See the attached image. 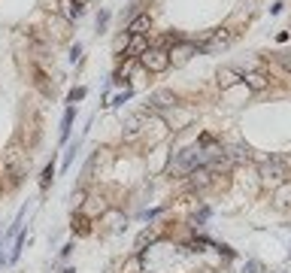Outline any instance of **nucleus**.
Segmentation results:
<instances>
[{"label":"nucleus","mask_w":291,"mask_h":273,"mask_svg":"<svg viewBox=\"0 0 291 273\" xmlns=\"http://www.w3.org/2000/svg\"><path fill=\"white\" fill-rule=\"evenodd\" d=\"M149 49V40H146V33L140 36H127V46H124V58H140V55Z\"/></svg>","instance_id":"6e6552de"},{"label":"nucleus","mask_w":291,"mask_h":273,"mask_svg":"<svg viewBox=\"0 0 291 273\" xmlns=\"http://www.w3.org/2000/svg\"><path fill=\"white\" fill-rule=\"evenodd\" d=\"M152 30V15L149 12H137L131 22H127V36H140V33H149Z\"/></svg>","instance_id":"0eeeda50"},{"label":"nucleus","mask_w":291,"mask_h":273,"mask_svg":"<svg viewBox=\"0 0 291 273\" xmlns=\"http://www.w3.org/2000/svg\"><path fill=\"white\" fill-rule=\"evenodd\" d=\"M64 273H76V270H64Z\"/></svg>","instance_id":"b1692460"},{"label":"nucleus","mask_w":291,"mask_h":273,"mask_svg":"<svg viewBox=\"0 0 291 273\" xmlns=\"http://www.w3.org/2000/svg\"><path fill=\"white\" fill-rule=\"evenodd\" d=\"M79 55H82V46L76 43V46H73V49H70V61H79Z\"/></svg>","instance_id":"5701e85b"},{"label":"nucleus","mask_w":291,"mask_h":273,"mask_svg":"<svg viewBox=\"0 0 291 273\" xmlns=\"http://www.w3.org/2000/svg\"><path fill=\"white\" fill-rule=\"evenodd\" d=\"M73 119H76V106H67V109H64V119H61V140H67V137H70Z\"/></svg>","instance_id":"f8f14e48"},{"label":"nucleus","mask_w":291,"mask_h":273,"mask_svg":"<svg viewBox=\"0 0 291 273\" xmlns=\"http://www.w3.org/2000/svg\"><path fill=\"white\" fill-rule=\"evenodd\" d=\"M233 82H243V73L240 70H233V67L218 70V88H231Z\"/></svg>","instance_id":"1a4fd4ad"},{"label":"nucleus","mask_w":291,"mask_h":273,"mask_svg":"<svg viewBox=\"0 0 291 273\" xmlns=\"http://www.w3.org/2000/svg\"><path fill=\"white\" fill-rule=\"evenodd\" d=\"M170 52V64L173 67H185L188 61H191V55H197V46L191 43V40H182L179 46H173V49H167Z\"/></svg>","instance_id":"7ed1b4c3"},{"label":"nucleus","mask_w":291,"mask_h":273,"mask_svg":"<svg viewBox=\"0 0 291 273\" xmlns=\"http://www.w3.org/2000/svg\"><path fill=\"white\" fill-rule=\"evenodd\" d=\"M246 273H264V264L252 258V261H246Z\"/></svg>","instance_id":"aec40b11"},{"label":"nucleus","mask_w":291,"mask_h":273,"mask_svg":"<svg viewBox=\"0 0 291 273\" xmlns=\"http://www.w3.org/2000/svg\"><path fill=\"white\" fill-rule=\"evenodd\" d=\"M82 97H85V88H73V91H70V94H67V103L73 106V103H79Z\"/></svg>","instance_id":"dca6fc26"},{"label":"nucleus","mask_w":291,"mask_h":273,"mask_svg":"<svg viewBox=\"0 0 291 273\" xmlns=\"http://www.w3.org/2000/svg\"><path fill=\"white\" fill-rule=\"evenodd\" d=\"M176 103H179V97L173 94V91H167V88L155 91V94L149 97V109H155V113H161V109H173Z\"/></svg>","instance_id":"423d86ee"},{"label":"nucleus","mask_w":291,"mask_h":273,"mask_svg":"<svg viewBox=\"0 0 291 273\" xmlns=\"http://www.w3.org/2000/svg\"><path fill=\"white\" fill-rule=\"evenodd\" d=\"M182 40H185L182 33H167V36H164V46H161V49H167V46H179Z\"/></svg>","instance_id":"2eb2a0df"},{"label":"nucleus","mask_w":291,"mask_h":273,"mask_svg":"<svg viewBox=\"0 0 291 273\" xmlns=\"http://www.w3.org/2000/svg\"><path fill=\"white\" fill-rule=\"evenodd\" d=\"M233 43V30L228 28H215V30H206V36H200V40H194L197 52H218Z\"/></svg>","instance_id":"f257e3e1"},{"label":"nucleus","mask_w":291,"mask_h":273,"mask_svg":"<svg viewBox=\"0 0 291 273\" xmlns=\"http://www.w3.org/2000/svg\"><path fill=\"white\" fill-rule=\"evenodd\" d=\"M73 152H79V140H76V143H73L70 149H67V155H64V167H70V161H73Z\"/></svg>","instance_id":"4be33fe9"},{"label":"nucleus","mask_w":291,"mask_h":273,"mask_svg":"<svg viewBox=\"0 0 291 273\" xmlns=\"http://www.w3.org/2000/svg\"><path fill=\"white\" fill-rule=\"evenodd\" d=\"M155 240H158V234H155V231H143V234H140V240H137V249H143L146 243H155Z\"/></svg>","instance_id":"4468645a"},{"label":"nucleus","mask_w":291,"mask_h":273,"mask_svg":"<svg viewBox=\"0 0 291 273\" xmlns=\"http://www.w3.org/2000/svg\"><path fill=\"white\" fill-rule=\"evenodd\" d=\"M243 82H246L252 91H264V88H267V76H264V73H255V70L243 73Z\"/></svg>","instance_id":"9b49d317"},{"label":"nucleus","mask_w":291,"mask_h":273,"mask_svg":"<svg viewBox=\"0 0 291 273\" xmlns=\"http://www.w3.org/2000/svg\"><path fill=\"white\" fill-rule=\"evenodd\" d=\"M22 246H25V234H18V240H15V249L9 255V261H18V255H22Z\"/></svg>","instance_id":"f3484780"},{"label":"nucleus","mask_w":291,"mask_h":273,"mask_svg":"<svg viewBox=\"0 0 291 273\" xmlns=\"http://www.w3.org/2000/svg\"><path fill=\"white\" fill-rule=\"evenodd\" d=\"M3 167H6V173L12 179H18V176H22V170H25V152H18L15 146H12V149H6L3 152Z\"/></svg>","instance_id":"39448f33"},{"label":"nucleus","mask_w":291,"mask_h":273,"mask_svg":"<svg viewBox=\"0 0 291 273\" xmlns=\"http://www.w3.org/2000/svg\"><path fill=\"white\" fill-rule=\"evenodd\" d=\"M261 176H264V179L285 182V179L291 176V170H288V164H285V161H279V158H270V161H264V164H261Z\"/></svg>","instance_id":"20e7f679"},{"label":"nucleus","mask_w":291,"mask_h":273,"mask_svg":"<svg viewBox=\"0 0 291 273\" xmlns=\"http://www.w3.org/2000/svg\"><path fill=\"white\" fill-rule=\"evenodd\" d=\"M33 85L40 88V91H43L46 97H52V94H55V88L49 85V76L43 73V67H36V64H33Z\"/></svg>","instance_id":"9d476101"},{"label":"nucleus","mask_w":291,"mask_h":273,"mask_svg":"<svg viewBox=\"0 0 291 273\" xmlns=\"http://www.w3.org/2000/svg\"><path fill=\"white\" fill-rule=\"evenodd\" d=\"M276 61H279L288 73H291V52H279V55H276Z\"/></svg>","instance_id":"6ab92c4d"},{"label":"nucleus","mask_w":291,"mask_h":273,"mask_svg":"<svg viewBox=\"0 0 291 273\" xmlns=\"http://www.w3.org/2000/svg\"><path fill=\"white\" fill-rule=\"evenodd\" d=\"M73 231L85 234V231H88V218H82V215H79V218H73Z\"/></svg>","instance_id":"412c9836"},{"label":"nucleus","mask_w":291,"mask_h":273,"mask_svg":"<svg viewBox=\"0 0 291 273\" xmlns=\"http://www.w3.org/2000/svg\"><path fill=\"white\" fill-rule=\"evenodd\" d=\"M140 64L146 67V70H149V73H164V70H170V52L167 49H146L143 55H140Z\"/></svg>","instance_id":"f03ea898"},{"label":"nucleus","mask_w":291,"mask_h":273,"mask_svg":"<svg viewBox=\"0 0 291 273\" xmlns=\"http://www.w3.org/2000/svg\"><path fill=\"white\" fill-rule=\"evenodd\" d=\"M106 25H109V12H106V9H100V15H97V33H103V30H106Z\"/></svg>","instance_id":"a211bd4d"},{"label":"nucleus","mask_w":291,"mask_h":273,"mask_svg":"<svg viewBox=\"0 0 291 273\" xmlns=\"http://www.w3.org/2000/svg\"><path fill=\"white\" fill-rule=\"evenodd\" d=\"M52 179H55V161L46 164V170H43V176H40V188H43V191L52 185Z\"/></svg>","instance_id":"ddd939ff"}]
</instances>
